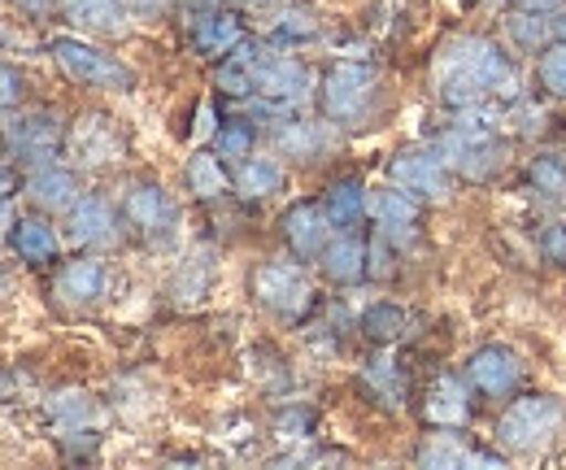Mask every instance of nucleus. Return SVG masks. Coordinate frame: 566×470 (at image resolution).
<instances>
[{"label":"nucleus","instance_id":"1","mask_svg":"<svg viewBox=\"0 0 566 470\" xmlns=\"http://www.w3.org/2000/svg\"><path fill=\"white\" fill-rule=\"evenodd\" d=\"M431 83L440 92L444 105L453 109H471L484 105L489 96L514 92V66L505 62V53L484 35H453L449 44H440L436 62H431Z\"/></svg>","mask_w":566,"mask_h":470},{"label":"nucleus","instance_id":"2","mask_svg":"<svg viewBox=\"0 0 566 470\" xmlns=\"http://www.w3.org/2000/svg\"><path fill=\"white\" fill-rule=\"evenodd\" d=\"M375 92H379L375 70L361 66V62H336V66L323 74L318 101H323V114H327L336 127H357V123L370 114Z\"/></svg>","mask_w":566,"mask_h":470},{"label":"nucleus","instance_id":"3","mask_svg":"<svg viewBox=\"0 0 566 470\" xmlns=\"http://www.w3.org/2000/svg\"><path fill=\"white\" fill-rule=\"evenodd\" d=\"M563 427V405L554 397H523L514 401L501 422H496V440L505 453H541Z\"/></svg>","mask_w":566,"mask_h":470},{"label":"nucleus","instance_id":"4","mask_svg":"<svg viewBox=\"0 0 566 470\" xmlns=\"http://www.w3.org/2000/svg\"><path fill=\"white\" fill-rule=\"evenodd\" d=\"M53 62L66 70L74 83H83V87H101V92L136 87V70L127 66V62H118L105 49H96L87 40H74V35H57L53 40Z\"/></svg>","mask_w":566,"mask_h":470},{"label":"nucleus","instance_id":"5","mask_svg":"<svg viewBox=\"0 0 566 470\" xmlns=\"http://www.w3.org/2000/svg\"><path fill=\"white\" fill-rule=\"evenodd\" d=\"M436 157L453 170V175H462V179H489L496 170V161H501V148H496V139L484 127H453V132L440 135V144H436Z\"/></svg>","mask_w":566,"mask_h":470},{"label":"nucleus","instance_id":"6","mask_svg":"<svg viewBox=\"0 0 566 470\" xmlns=\"http://www.w3.org/2000/svg\"><path fill=\"white\" fill-rule=\"evenodd\" d=\"M253 296L275 310L283 318H296L310 310L314 301V288H310V274L292 262H266V267L253 270Z\"/></svg>","mask_w":566,"mask_h":470},{"label":"nucleus","instance_id":"7","mask_svg":"<svg viewBox=\"0 0 566 470\" xmlns=\"http://www.w3.org/2000/svg\"><path fill=\"white\" fill-rule=\"evenodd\" d=\"M310 70L296 58H280V53H253V92L271 105H301L310 96Z\"/></svg>","mask_w":566,"mask_h":470},{"label":"nucleus","instance_id":"8","mask_svg":"<svg viewBox=\"0 0 566 470\" xmlns=\"http://www.w3.org/2000/svg\"><path fill=\"white\" fill-rule=\"evenodd\" d=\"M388 175L410 197H423V201H444L449 197V166L440 157H431V153H401V157H392Z\"/></svg>","mask_w":566,"mask_h":470},{"label":"nucleus","instance_id":"9","mask_svg":"<svg viewBox=\"0 0 566 470\" xmlns=\"http://www.w3.org/2000/svg\"><path fill=\"white\" fill-rule=\"evenodd\" d=\"M366 213H370V222L379 227V236H384V240H397V244H406V240H415V222H419V197H410V192H401V188L392 184V188L366 192Z\"/></svg>","mask_w":566,"mask_h":470},{"label":"nucleus","instance_id":"10","mask_svg":"<svg viewBox=\"0 0 566 470\" xmlns=\"http://www.w3.org/2000/svg\"><path fill=\"white\" fill-rule=\"evenodd\" d=\"M332 218H327V209L314 201H301L292 205L287 213H283V236H287V244H292V253L296 258H323V249L332 244Z\"/></svg>","mask_w":566,"mask_h":470},{"label":"nucleus","instance_id":"11","mask_svg":"<svg viewBox=\"0 0 566 470\" xmlns=\"http://www.w3.org/2000/svg\"><path fill=\"white\" fill-rule=\"evenodd\" d=\"M9 148L18 157H27V161H49L62 148V123L53 114H44V109L22 114V118L9 123Z\"/></svg>","mask_w":566,"mask_h":470},{"label":"nucleus","instance_id":"12","mask_svg":"<svg viewBox=\"0 0 566 470\" xmlns=\"http://www.w3.org/2000/svg\"><path fill=\"white\" fill-rule=\"evenodd\" d=\"M467 379H471L480 393L501 397V393H510V388L523 379V366H518V357H514L510 348L489 344V348L471 353V362H467Z\"/></svg>","mask_w":566,"mask_h":470},{"label":"nucleus","instance_id":"13","mask_svg":"<svg viewBox=\"0 0 566 470\" xmlns=\"http://www.w3.org/2000/svg\"><path fill=\"white\" fill-rule=\"evenodd\" d=\"M192 44H197V53H206V58H227L231 49L244 44V27H240L235 13L210 4V9L197 13V22H192Z\"/></svg>","mask_w":566,"mask_h":470},{"label":"nucleus","instance_id":"14","mask_svg":"<svg viewBox=\"0 0 566 470\" xmlns=\"http://www.w3.org/2000/svg\"><path fill=\"white\" fill-rule=\"evenodd\" d=\"M71 240L74 244H92V249L114 244V240H118V218H114L109 201H101V197H78V201L71 205Z\"/></svg>","mask_w":566,"mask_h":470},{"label":"nucleus","instance_id":"15","mask_svg":"<svg viewBox=\"0 0 566 470\" xmlns=\"http://www.w3.org/2000/svg\"><path fill=\"white\" fill-rule=\"evenodd\" d=\"M27 197L49 209V213H62L78 201V175L74 170H62V166H40L31 179H27Z\"/></svg>","mask_w":566,"mask_h":470},{"label":"nucleus","instance_id":"16","mask_svg":"<svg viewBox=\"0 0 566 470\" xmlns=\"http://www.w3.org/2000/svg\"><path fill=\"white\" fill-rule=\"evenodd\" d=\"M105 283H109V274H105V262H101V258H78V262H71V267L62 270L57 292H62L71 305H92V301L105 296Z\"/></svg>","mask_w":566,"mask_h":470},{"label":"nucleus","instance_id":"17","mask_svg":"<svg viewBox=\"0 0 566 470\" xmlns=\"http://www.w3.org/2000/svg\"><path fill=\"white\" fill-rule=\"evenodd\" d=\"M127 218H132L140 231L157 236V231H170L175 205H170V197H166L157 184H140V188H132V197H127Z\"/></svg>","mask_w":566,"mask_h":470},{"label":"nucleus","instance_id":"18","mask_svg":"<svg viewBox=\"0 0 566 470\" xmlns=\"http://www.w3.org/2000/svg\"><path fill=\"white\" fill-rule=\"evenodd\" d=\"M74 27L118 35L127 27V0H62Z\"/></svg>","mask_w":566,"mask_h":470},{"label":"nucleus","instance_id":"19","mask_svg":"<svg viewBox=\"0 0 566 470\" xmlns=\"http://www.w3.org/2000/svg\"><path fill=\"white\" fill-rule=\"evenodd\" d=\"M235 188L240 197L249 201H262V197H275L283 188V166L275 157H240V170H235Z\"/></svg>","mask_w":566,"mask_h":470},{"label":"nucleus","instance_id":"20","mask_svg":"<svg viewBox=\"0 0 566 470\" xmlns=\"http://www.w3.org/2000/svg\"><path fill=\"white\" fill-rule=\"evenodd\" d=\"M419 462L431 470H453V467H496V458L467 449L458 436H431L419 449Z\"/></svg>","mask_w":566,"mask_h":470},{"label":"nucleus","instance_id":"21","mask_svg":"<svg viewBox=\"0 0 566 470\" xmlns=\"http://www.w3.org/2000/svg\"><path fill=\"white\" fill-rule=\"evenodd\" d=\"M366 244L357 240V236H336L327 249H323V270H327V279H336V283H357L361 274H366Z\"/></svg>","mask_w":566,"mask_h":470},{"label":"nucleus","instance_id":"22","mask_svg":"<svg viewBox=\"0 0 566 470\" xmlns=\"http://www.w3.org/2000/svg\"><path fill=\"white\" fill-rule=\"evenodd\" d=\"M13 249H18L22 262L44 267V262L57 258V231H53L44 218H22L18 231H13Z\"/></svg>","mask_w":566,"mask_h":470},{"label":"nucleus","instance_id":"23","mask_svg":"<svg viewBox=\"0 0 566 470\" xmlns=\"http://www.w3.org/2000/svg\"><path fill=\"white\" fill-rule=\"evenodd\" d=\"M323 209H327V218H332L336 231H354L357 222H361V213H366V188L357 179H340V184L327 188Z\"/></svg>","mask_w":566,"mask_h":470},{"label":"nucleus","instance_id":"24","mask_svg":"<svg viewBox=\"0 0 566 470\" xmlns=\"http://www.w3.org/2000/svg\"><path fill=\"white\" fill-rule=\"evenodd\" d=\"M467 414H471V405H467V388H462L458 379H440V384L431 388V397H427V418H431L436 427H458V422H467Z\"/></svg>","mask_w":566,"mask_h":470},{"label":"nucleus","instance_id":"25","mask_svg":"<svg viewBox=\"0 0 566 470\" xmlns=\"http://www.w3.org/2000/svg\"><path fill=\"white\" fill-rule=\"evenodd\" d=\"M253 53L258 49H249V44H240V49L227 53V62L218 70V87L227 96H253Z\"/></svg>","mask_w":566,"mask_h":470},{"label":"nucleus","instance_id":"26","mask_svg":"<svg viewBox=\"0 0 566 470\" xmlns=\"http://www.w3.org/2000/svg\"><path fill=\"white\" fill-rule=\"evenodd\" d=\"M188 188L197 197H222L227 192V170H222V161L213 153H192V161H188Z\"/></svg>","mask_w":566,"mask_h":470},{"label":"nucleus","instance_id":"27","mask_svg":"<svg viewBox=\"0 0 566 470\" xmlns=\"http://www.w3.org/2000/svg\"><path fill=\"white\" fill-rule=\"evenodd\" d=\"M318 35V22L310 18V13H301V9H287L275 18V27H271V44H283V49H292V44H305V40H314Z\"/></svg>","mask_w":566,"mask_h":470},{"label":"nucleus","instance_id":"28","mask_svg":"<svg viewBox=\"0 0 566 470\" xmlns=\"http://www.w3.org/2000/svg\"><path fill=\"white\" fill-rule=\"evenodd\" d=\"M78 153H83L87 161H114V157H118V139L105 135V127H101L96 118H87V123L78 127Z\"/></svg>","mask_w":566,"mask_h":470},{"label":"nucleus","instance_id":"29","mask_svg":"<svg viewBox=\"0 0 566 470\" xmlns=\"http://www.w3.org/2000/svg\"><path fill=\"white\" fill-rule=\"evenodd\" d=\"M361 327H366V336H375V340H397V336H406V314H401L397 305H375V310L361 318Z\"/></svg>","mask_w":566,"mask_h":470},{"label":"nucleus","instance_id":"30","mask_svg":"<svg viewBox=\"0 0 566 470\" xmlns=\"http://www.w3.org/2000/svg\"><path fill=\"white\" fill-rule=\"evenodd\" d=\"M541 87L554 96H566V44H549L541 53Z\"/></svg>","mask_w":566,"mask_h":470},{"label":"nucleus","instance_id":"31","mask_svg":"<svg viewBox=\"0 0 566 470\" xmlns=\"http://www.w3.org/2000/svg\"><path fill=\"white\" fill-rule=\"evenodd\" d=\"M213 144H218V157H249L253 153V132L244 123H227L213 132Z\"/></svg>","mask_w":566,"mask_h":470},{"label":"nucleus","instance_id":"32","mask_svg":"<svg viewBox=\"0 0 566 470\" xmlns=\"http://www.w3.org/2000/svg\"><path fill=\"white\" fill-rule=\"evenodd\" d=\"M53 414L66 422V427H83V422H92V397H83V393H66V397H57L53 401Z\"/></svg>","mask_w":566,"mask_h":470},{"label":"nucleus","instance_id":"33","mask_svg":"<svg viewBox=\"0 0 566 470\" xmlns=\"http://www.w3.org/2000/svg\"><path fill=\"white\" fill-rule=\"evenodd\" d=\"M532 179H536V188L549 192L554 201H566V170L558 166V161H536Z\"/></svg>","mask_w":566,"mask_h":470},{"label":"nucleus","instance_id":"34","mask_svg":"<svg viewBox=\"0 0 566 470\" xmlns=\"http://www.w3.org/2000/svg\"><path fill=\"white\" fill-rule=\"evenodd\" d=\"M366 379H370V384L384 393V401H388V405H401V384H392V362H375Z\"/></svg>","mask_w":566,"mask_h":470},{"label":"nucleus","instance_id":"35","mask_svg":"<svg viewBox=\"0 0 566 470\" xmlns=\"http://www.w3.org/2000/svg\"><path fill=\"white\" fill-rule=\"evenodd\" d=\"M280 139H283V148H292V153H301V157L318 148V139H314V132H310V127H301V123H292V127H283Z\"/></svg>","mask_w":566,"mask_h":470},{"label":"nucleus","instance_id":"36","mask_svg":"<svg viewBox=\"0 0 566 470\" xmlns=\"http://www.w3.org/2000/svg\"><path fill=\"white\" fill-rule=\"evenodd\" d=\"M18 96H22V79H18V70L0 66V109L18 105Z\"/></svg>","mask_w":566,"mask_h":470},{"label":"nucleus","instance_id":"37","mask_svg":"<svg viewBox=\"0 0 566 470\" xmlns=\"http://www.w3.org/2000/svg\"><path fill=\"white\" fill-rule=\"evenodd\" d=\"M527 13H554V9H563L566 0H518Z\"/></svg>","mask_w":566,"mask_h":470},{"label":"nucleus","instance_id":"38","mask_svg":"<svg viewBox=\"0 0 566 470\" xmlns=\"http://www.w3.org/2000/svg\"><path fill=\"white\" fill-rule=\"evenodd\" d=\"M13 188H18L13 170H9V166H0V201H9V197H13Z\"/></svg>","mask_w":566,"mask_h":470},{"label":"nucleus","instance_id":"39","mask_svg":"<svg viewBox=\"0 0 566 470\" xmlns=\"http://www.w3.org/2000/svg\"><path fill=\"white\" fill-rule=\"evenodd\" d=\"M127 4H132L136 13H157V9H166L170 0H127Z\"/></svg>","mask_w":566,"mask_h":470},{"label":"nucleus","instance_id":"40","mask_svg":"<svg viewBox=\"0 0 566 470\" xmlns=\"http://www.w3.org/2000/svg\"><path fill=\"white\" fill-rule=\"evenodd\" d=\"M9 227H18V222H13V205H9V201H0V236H4Z\"/></svg>","mask_w":566,"mask_h":470},{"label":"nucleus","instance_id":"41","mask_svg":"<svg viewBox=\"0 0 566 470\" xmlns=\"http://www.w3.org/2000/svg\"><path fill=\"white\" fill-rule=\"evenodd\" d=\"M13 4H18V9H27V13H44L53 0H13Z\"/></svg>","mask_w":566,"mask_h":470},{"label":"nucleus","instance_id":"42","mask_svg":"<svg viewBox=\"0 0 566 470\" xmlns=\"http://www.w3.org/2000/svg\"><path fill=\"white\" fill-rule=\"evenodd\" d=\"M554 253H558V258H566V227H558V231H554Z\"/></svg>","mask_w":566,"mask_h":470},{"label":"nucleus","instance_id":"43","mask_svg":"<svg viewBox=\"0 0 566 470\" xmlns=\"http://www.w3.org/2000/svg\"><path fill=\"white\" fill-rule=\"evenodd\" d=\"M4 288H9V274H4V270H0V296H4Z\"/></svg>","mask_w":566,"mask_h":470},{"label":"nucleus","instance_id":"44","mask_svg":"<svg viewBox=\"0 0 566 470\" xmlns=\"http://www.w3.org/2000/svg\"><path fill=\"white\" fill-rule=\"evenodd\" d=\"M192 4H201V9H210V4H218V0H192Z\"/></svg>","mask_w":566,"mask_h":470},{"label":"nucleus","instance_id":"45","mask_svg":"<svg viewBox=\"0 0 566 470\" xmlns=\"http://www.w3.org/2000/svg\"><path fill=\"white\" fill-rule=\"evenodd\" d=\"M4 388H9V379H0V393H4Z\"/></svg>","mask_w":566,"mask_h":470},{"label":"nucleus","instance_id":"46","mask_svg":"<svg viewBox=\"0 0 566 470\" xmlns=\"http://www.w3.org/2000/svg\"><path fill=\"white\" fill-rule=\"evenodd\" d=\"M489 4H496V0H489Z\"/></svg>","mask_w":566,"mask_h":470}]
</instances>
